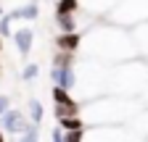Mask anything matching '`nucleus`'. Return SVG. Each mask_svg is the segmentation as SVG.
Masks as SVG:
<instances>
[{"label":"nucleus","instance_id":"9d476101","mask_svg":"<svg viewBox=\"0 0 148 142\" xmlns=\"http://www.w3.org/2000/svg\"><path fill=\"white\" fill-rule=\"evenodd\" d=\"M13 42H16V50H18V55L21 58H27L29 53H32V45H34V32L29 29V26H18L13 34Z\"/></svg>","mask_w":148,"mask_h":142},{"label":"nucleus","instance_id":"1a4fd4ad","mask_svg":"<svg viewBox=\"0 0 148 142\" xmlns=\"http://www.w3.org/2000/svg\"><path fill=\"white\" fill-rule=\"evenodd\" d=\"M119 3V0H79V11H85V16L101 21L103 16Z\"/></svg>","mask_w":148,"mask_h":142},{"label":"nucleus","instance_id":"423d86ee","mask_svg":"<svg viewBox=\"0 0 148 142\" xmlns=\"http://www.w3.org/2000/svg\"><path fill=\"white\" fill-rule=\"evenodd\" d=\"M85 142H145L127 126H85Z\"/></svg>","mask_w":148,"mask_h":142},{"label":"nucleus","instance_id":"9b49d317","mask_svg":"<svg viewBox=\"0 0 148 142\" xmlns=\"http://www.w3.org/2000/svg\"><path fill=\"white\" fill-rule=\"evenodd\" d=\"M130 37H132V45H135L138 58H148V21L132 26V29H130Z\"/></svg>","mask_w":148,"mask_h":142},{"label":"nucleus","instance_id":"cd10ccee","mask_svg":"<svg viewBox=\"0 0 148 142\" xmlns=\"http://www.w3.org/2000/svg\"><path fill=\"white\" fill-rule=\"evenodd\" d=\"M0 142H5V134H3V132H0Z\"/></svg>","mask_w":148,"mask_h":142},{"label":"nucleus","instance_id":"7ed1b4c3","mask_svg":"<svg viewBox=\"0 0 148 142\" xmlns=\"http://www.w3.org/2000/svg\"><path fill=\"white\" fill-rule=\"evenodd\" d=\"M148 82V63L145 58H130L122 63L108 66V92L111 95H124V97H138L143 84Z\"/></svg>","mask_w":148,"mask_h":142},{"label":"nucleus","instance_id":"4be33fe9","mask_svg":"<svg viewBox=\"0 0 148 142\" xmlns=\"http://www.w3.org/2000/svg\"><path fill=\"white\" fill-rule=\"evenodd\" d=\"M11 13H3V16H0V37H11V34H13V29H11Z\"/></svg>","mask_w":148,"mask_h":142},{"label":"nucleus","instance_id":"b1692460","mask_svg":"<svg viewBox=\"0 0 148 142\" xmlns=\"http://www.w3.org/2000/svg\"><path fill=\"white\" fill-rule=\"evenodd\" d=\"M138 100H140V105H143V108H148V82L143 84V90L138 92Z\"/></svg>","mask_w":148,"mask_h":142},{"label":"nucleus","instance_id":"2eb2a0df","mask_svg":"<svg viewBox=\"0 0 148 142\" xmlns=\"http://www.w3.org/2000/svg\"><path fill=\"white\" fill-rule=\"evenodd\" d=\"M56 24H58V32H79L77 13H58L56 16Z\"/></svg>","mask_w":148,"mask_h":142},{"label":"nucleus","instance_id":"f03ea898","mask_svg":"<svg viewBox=\"0 0 148 142\" xmlns=\"http://www.w3.org/2000/svg\"><path fill=\"white\" fill-rule=\"evenodd\" d=\"M143 108L138 97H124V95H98L92 100H85L79 108V116L85 126H124L138 111Z\"/></svg>","mask_w":148,"mask_h":142},{"label":"nucleus","instance_id":"f257e3e1","mask_svg":"<svg viewBox=\"0 0 148 142\" xmlns=\"http://www.w3.org/2000/svg\"><path fill=\"white\" fill-rule=\"evenodd\" d=\"M79 50L85 53V58L101 61L106 66H114V63H122L138 55L132 37H130V29L106 24V21H95L92 26H87V32L82 34Z\"/></svg>","mask_w":148,"mask_h":142},{"label":"nucleus","instance_id":"f3484780","mask_svg":"<svg viewBox=\"0 0 148 142\" xmlns=\"http://www.w3.org/2000/svg\"><path fill=\"white\" fill-rule=\"evenodd\" d=\"M42 118H45V108H42V100L32 97V100H29V121L34 124V126H40V124H42Z\"/></svg>","mask_w":148,"mask_h":142},{"label":"nucleus","instance_id":"dca6fc26","mask_svg":"<svg viewBox=\"0 0 148 142\" xmlns=\"http://www.w3.org/2000/svg\"><path fill=\"white\" fill-rule=\"evenodd\" d=\"M58 129L61 132H77V129H85V121L82 116H58Z\"/></svg>","mask_w":148,"mask_h":142},{"label":"nucleus","instance_id":"c756f323","mask_svg":"<svg viewBox=\"0 0 148 142\" xmlns=\"http://www.w3.org/2000/svg\"><path fill=\"white\" fill-rule=\"evenodd\" d=\"M145 142H148V137H145Z\"/></svg>","mask_w":148,"mask_h":142},{"label":"nucleus","instance_id":"39448f33","mask_svg":"<svg viewBox=\"0 0 148 142\" xmlns=\"http://www.w3.org/2000/svg\"><path fill=\"white\" fill-rule=\"evenodd\" d=\"M101 21L122 26V29H132V26L148 21V0H119Z\"/></svg>","mask_w":148,"mask_h":142},{"label":"nucleus","instance_id":"a211bd4d","mask_svg":"<svg viewBox=\"0 0 148 142\" xmlns=\"http://www.w3.org/2000/svg\"><path fill=\"white\" fill-rule=\"evenodd\" d=\"M77 63V53H66V50H56V55H53V66H74Z\"/></svg>","mask_w":148,"mask_h":142},{"label":"nucleus","instance_id":"f8f14e48","mask_svg":"<svg viewBox=\"0 0 148 142\" xmlns=\"http://www.w3.org/2000/svg\"><path fill=\"white\" fill-rule=\"evenodd\" d=\"M79 42H82V32H58V37H56V50L79 53Z\"/></svg>","mask_w":148,"mask_h":142},{"label":"nucleus","instance_id":"0eeeda50","mask_svg":"<svg viewBox=\"0 0 148 142\" xmlns=\"http://www.w3.org/2000/svg\"><path fill=\"white\" fill-rule=\"evenodd\" d=\"M32 126V121H29V116L21 111V108H8L3 116H0V129L3 132H8V134H24L27 129Z\"/></svg>","mask_w":148,"mask_h":142},{"label":"nucleus","instance_id":"412c9836","mask_svg":"<svg viewBox=\"0 0 148 142\" xmlns=\"http://www.w3.org/2000/svg\"><path fill=\"white\" fill-rule=\"evenodd\" d=\"M16 142H40V132H37V126L32 124V126L24 132V134H18V139Z\"/></svg>","mask_w":148,"mask_h":142},{"label":"nucleus","instance_id":"6ab92c4d","mask_svg":"<svg viewBox=\"0 0 148 142\" xmlns=\"http://www.w3.org/2000/svg\"><path fill=\"white\" fill-rule=\"evenodd\" d=\"M79 11V0H58L56 3V16L58 13H77Z\"/></svg>","mask_w":148,"mask_h":142},{"label":"nucleus","instance_id":"7c9ffc66","mask_svg":"<svg viewBox=\"0 0 148 142\" xmlns=\"http://www.w3.org/2000/svg\"><path fill=\"white\" fill-rule=\"evenodd\" d=\"M145 63H148V58H145Z\"/></svg>","mask_w":148,"mask_h":142},{"label":"nucleus","instance_id":"393cba45","mask_svg":"<svg viewBox=\"0 0 148 142\" xmlns=\"http://www.w3.org/2000/svg\"><path fill=\"white\" fill-rule=\"evenodd\" d=\"M8 108H11V97L8 95H0V116H3Z\"/></svg>","mask_w":148,"mask_h":142},{"label":"nucleus","instance_id":"20e7f679","mask_svg":"<svg viewBox=\"0 0 148 142\" xmlns=\"http://www.w3.org/2000/svg\"><path fill=\"white\" fill-rule=\"evenodd\" d=\"M77 87L82 100H92L108 92V66L92 58H82L77 66Z\"/></svg>","mask_w":148,"mask_h":142},{"label":"nucleus","instance_id":"c85d7f7f","mask_svg":"<svg viewBox=\"0 0 148 142\" xmlns=\"http://www.w3.org/2000/svg\"><path fill=\"white\" fill-rule=\"evenodd\" d=\"M0 50H3V37H0Z\"/></svg>","mask_w":148,"mask_h":142},{"label":"nucleus","instance_id":"4468645a","mask_svg":"<svg viewBox=\"0 0 148 142\" xmlns=\"http://www.w3.org/2000/svg\"><path fill=\"white\" fill-rule=\"evenodd\" d=\"M37 16H40V5H37V0H29V3L24 5H18L13 13H11V19H21V21H34Z\"/></svg>","mask_w":148,"mask_h":142},{"label":"nucleus","instance_id":"2f4dec72","mask_svg":"<svg viewBox=\"0 0 148 142\" xmlns=\"http://www.w3.org/2000/svg\"><path fill=\"white\" fill-rule=\"evenodd\" d=\"M0 68H3V66H0Z\"/></svg>","mask_w":148,"mask_h":142},{"label":"nucleus","instance_id":"5701e85b","mask_svg":"<svg viewBox=\"0 0 148 142\" xmlns=\"http://www.w3.org/2000/svg\"><path fill=\"white\" fill-rule=\"evenodd\" d=\"M64 142H85V129H77V132H64Z\"/></svg>","mask_w":148,"mask_h":142},{"label":"nucleus","instance_id":"aec40b11","mask_svg":"<svg viewBox=\"0 0 148 142\" xmlns=\"http://www.w3.org/2000/svg\"><path fill=\"white\" fill-rule=\"evenodd\" d=\"M37 76H40V66H37V63H27L21 68V79L24 82H34Z\"/></svg>","mask_w":148,"mask_h":142},{"label":"nucleus","instance_id":"6e6552de","mask_svg":"<svg viewBox=\"0 0 148 142\" xmlns=\"http://www.w3.org/2000/svg\"><path fill=\"white\" fill-rule=\"evenodd\" d=\"M50 79L56 87H61V90L71 92V90H77V63L74 66H53L50 68Z\"/></svg>","mask_w":148,"mask_h":142},{"label":"nucleus","instance_id":"bb28decb","mask_svg":"<svg viewBox=\"0 0 148 142\" xmlns=\"http://www.w3.org/2000/svg\"><path fill=\"white\" fill-rule=\"evenodd\" d=\"M3 13H5V8H3V3H0V16H3Z\"/></svg>","mask_w":148,"mask_h":142},{"label":"nucleus","instance_id":"a878e982","mask_svg":"<svg viewBox=\"0 0 148 142\" xmlns=\"http://www.w3.org/2000/svg\"><path fill=\"white\" fill-rule=\"evenodd\" d=\"M50 142H64V132H61V129H53V134H50Z\"/></svg>","mask_w":148,"mask_h":142},{"label":"nucleus","instance_id":"ddd939ff","mask_svg":"<svg viewBox=\"0 0 148 142\" xmlns=\"http://www.w3.org/2000/svg\"><path fill=\"white\" fill-rule=\"evenodd\" d=\"M124 126L132 132V134H138L140 139H145V137H148V108H140L132 118L124 124Z\"/></svg>","mask_w":148,"mask_h":142}]
</instances>
